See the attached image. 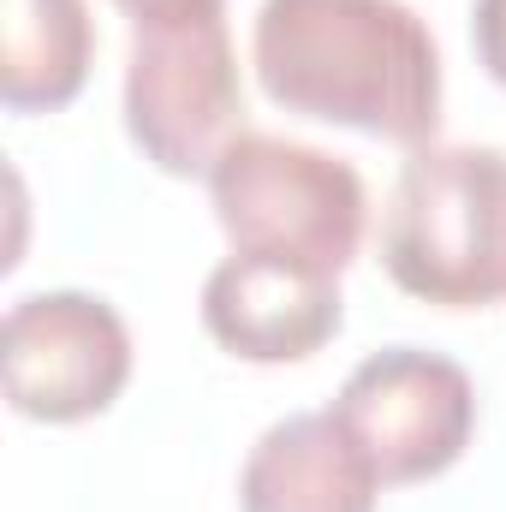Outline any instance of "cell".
<instances>
[{
  "mask_svg": "<svg viewBox=\"0 0 506 512\" xmlns=\"http://www.w3.org/2000/svg\"><path fill=\"white\" fill-rule=\"evenodd\" d=\"M131 24L137 18H161V12H191V6H227V0H114Z\"/></svg>",
  "mask_w": 506,
  "mask_h": 512,
  "instance_id": "obj_11",
  "label": "cell"
},
{
  "mask_svg": "<svg viewBox=\"0 0 506 512\" xmlns=\"http://www.w3.org/2000/svg\"><path fill=\"white\" fill-rule=\"evenodd\" d=\"M340 274L233 251L203 280V328L245 364H304L340 334Z\"/></svg>",
  "mask_w": 506,
  "mask_h": 512,
  "instance_id": "obj_7",
  "label": "cell"
},
{
  "mask_svg": "<svg viewBox=\"0 0 506 512\" xmlns=\"http://www.w3.org/2000/svg\"><path fill=\"white\" fill-rule=\"evenodd\" d=\"M471 48L483 72L506 90V0H471Z\"/></svg>",
  "mask_w": 506,
  "mask_h": 512,
  "instance_id": "obj_10",
  "label": "cell"
},
{
  "mask_svg": "<svg viewBox=\"0 0 506 512\" xmlns=\"http://www.w3.org/2000/svg\"><path fill=\"white\" fill-rule=\"evenodd\" d=\"M334 423L364 447L376 477L429 483L453 471L477 435V387L465 364L423 346H381L334 393Z\"/></svg>",
  "mask_w": 506,
  "mask_h": 512,
  "instance_id": "obj_5",
  "label": "cell"
},
{
  "mask_svg": "<svg viewBox=\"0 0 506 512\" xmlns=\"http://www.w3.org/2000/svg\"><path fill=\"white\" fill-rule=\"evenodd\" d=\"M209 209L233 251L286 256L322 274H340L358 256L370 221V197L352 161L274 131H245L209 167Z\"/></svg>",
  "mask_w": 506,
  "mask_h": 512,
  "instance_id": "obj_4",
  "label": "cell"
},
{
  "mask_svg": "<svg viewBox=\"0 0 506 512\" xmlns=\"http://www.w3.org/2000/svg\"><path fill=\"white\" fill-rule=\"evenodd\" d=\"M381 489L334 411H292L256 435L239 471V512H376Z\"/></svg>",
  "mask_w": 506,
  "mask_h": 512,
  "instance_id": "obj_8",
  "label": "cell"
},
{
  "mask_svg": "<svg viewBox=\"0 0 506 512\" xmlns=\"http://www.w3.org/2000/svg\"><path fill=\"white\" fill-rule=\"evenodd\" d=\"M96 60L84 0H6L0 6V102L6 114H54L78 102Z\"/></svg>",
  "mask_w": 506,
  "mask_h": 512,
  "instance_id": "obj_9",
  "label": "cell"
},
{
  "mask_svg": "<svg viewBox=\"0 0 506 512\" xmlns=\"http://www.w3.org/2000/svg\"><path fill=\"white\" fill-rule=\"evenodd\" d=\"M126 131L143 161L173 179H209V167L245 137V78L227 6L131 24Z\"/></svg>",
  "mask_w": 506,
  "mask_h": 512,
  "instance_id": "obj_3",
  "label": "cell"
},
{
  "mask_svg": "<svg viewBox=\"0 0 506 512\" xmlns=\"http://www.w3.org/2000/svg\"><path fill=\"white\" fill-rule=\"evenodd\" d=\"M0 370H6V405L30 423L102 417L131 382L126 316L78 286L30 292L6 310Z\"/></svg>",
  "mask_w": 506,
  "mask_h": 512,
  "instance_id": "obj_6",
  "label": "cell"
},
{
  "mask_svg": "<svg viewBox=\"0 0 506 512\" xmlns=\"http://www.w3.org/2000/svg\"><path fill=\"white\" fill-rule=\"evenodd\" d=\"M381 262L399 292L441 310H483L506 298V155L483 143H423L405 155Z\"/></svg>",
  "mask_w": 506,
  "mask_h": 512,
  "instance_id": "obj_2",
  "label": "cell"
},
{
  "mask_svg": "<svg viewBox=\"0 0 506 512\" xmlns=\"http://www.w3.org/2000/svg\"><path fill=\"white\" fill-rule=\"evenodd\" d=\"M251 60L286 114L399 149L441 131V48L405 0H262Z\"/></svg>",
  "mask_w": 506,
  "mask_h": 512,
  "instance_id": "obj_1",
  "label": "cell"
}]
</instances>
